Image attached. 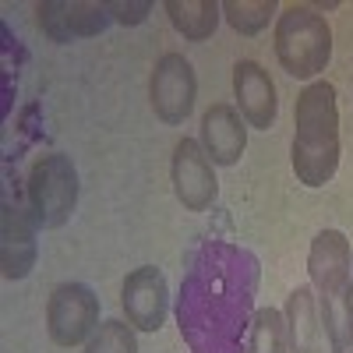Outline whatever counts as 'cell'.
Masks as SVG:
<instances>
[{"label": "cell", "instance_id": "19", "mask_svg": "<svg viewBox=\"0 0 353 353\" xmlns=\"http://www.w3.org/2000/svg\"><path fill=\"white\" fill-rule=\"evenodd\" d=\"M110 14L113 21H121V25H141L145 18H149L152 11V0H110Z\"/></svg>", "mask_w": 353, "mask_h": 353}, {"label": "cell", "instance_id": "17", "mask_svg": "<svg viewBox=\"0 0 353 353\" xmlns=\"http://www.w3.org/2000/svg\"><path fill=\"white\" fill-rule=\"evenodd\" d=\"M276 0H223V18L230 21L233 32L258 36L276 14Z\"/></svg>", "mask_w": 353, "mask_h": 353}, {"label": "cell", "instance_id": "15", "mask_svg": "<svg viewBox=\"0 0 353 353\" xmlns=\"http://www.w3.org/2000/svg\"><path fill=\"white\" fill-rule=\"evenodd\" d=\"M166 14L173 21V28L191 43H201L216 32V25L223 18V4L219 0H166Z\"/></svg>", "mask_w": 353, "mask_h": 353}, {"label": "cell", "instance_id": "14", "mask_svg": "<svg viewBox=\"0 0 353 353\" xmlns=\"http://www.w3.org/2000/svg\"><path fill=\"white\" fill-rule=\"evenodd\" d=\"M286 329H290V353H321L325 332H321L318 301L311 286H297L286 297Z\"/></svg>", "mask_w": 353, "mask_h": 353}, {"label": "cell", "instance_id": "16", "mask_svg": "<svg viewBox=\"0 0 353 353\" xmlns=\"http://www.w3.org/2000/svg\"><path fill=\"white\" fill-rule=\"evenodd\" d=\"M244 353H290V329H286V314L276 307H258L248 346Z\"/></svg>", "mask_w": 353, "mask_h": 353}, {"label": "cell", "instance_id": "11", "mask_svg": "<svg viewBox=\"0 0 353 353\" xmlns=\"http://www.w3.org/2000/svg\"><path fill=\"white\" fill-rule=\"evenodd\" d=\"M36 254L39 244L32 212L4 198V209H0V269H4V279H25L36 265Z\"/></svg>", "mask_w": 353, "mask_h": 353}, {"label": "cell", "instance_id": "10", "mask_svg": "<svg viewBox=\"0 0 353 353\" xmlns=\"http://www.w3.org/2000/svg\"><path fill=\"white\" fill-rule=\"evenodd\" d=\"M113 21L106 4H88V0H46L39 4V28L50 43H71L106 32Z\"/></svg>", "mask_w": 353, "mask_h": 353}, {"label": "cell", "instance_id": "20", "mask_svg": "<svg viewBox=\"0 0 353 353\" xmlns=\"http://www.w3.org/2000/svg\"><path fill=\"white\" fill-rule=\"evenodd\" d=\"M311 8H314V11H336L339 4H336V0H314Z\"/></svg>", "mask_w": 353, "mask_h": 353}, {"label": "cell", "instance_id": "2", "mask_svg": "<svg viewBox=\"0 0 353 353\" xmlns=\"http://www.w3.org/2000/svg\"><path fill=\"white\" fill-rule=\"evenodd\" d=\"M293 173L304 188H325L339 170V110L329 81H311L293 106Z\"/></svg>", "mask_w": 353, "mask_h": 353}, {"label": "cell", "instance_id": "1", "mask_svg": "<svg viewBox=\"0 0 353 353\" xmlns=\"http://www.w3.org/2000/svg\"><path fill=\"white\" fill-rule=\"evenodd\" d=\"M261 283L258 258L230 237H201L188 254L176 325L191 353H244Z\"/></svg>", "mask_w": 353, "mask_h": 353}, {"label": "cell", "instance_id": "12", "mask_svg": "<svg viewBox=\"0 0 353 353\" xmlns=\"http://www.w3.org/2000/svg\"><path fill=\"white\" fill-rule=\"evenodd\" d=\"M233 92H237L244 124H251L258 131H269L276 124V113H279L276 85L258 61H241L233 68Z\"/></svg>", "mask_w": 353, "mask_h": 353}, {"label": "cell", "instance_id": "9", "mask_svg": "<svg viewBox=\"0 0 353 353\" xmlns=\"http://www.w3.org/2000/svg\"><path fill=\"white\" fill-rule=\"evenodd\" d=\"M121 304H124V314H128V325L134 332H159L163 321H166V311H170L166 276L156 265L134 269L121 286Z\"/></svg>", "mask_w": 353, "mask_h": 353}, {"label": "cell", "instance_id": "7", "mask_svg": "<svg viewBox=\"0 0 353 353\" xmlns=\"http://www.w3.org/2000/svg\"><path fill=\"white\" fill-rule=\"evenodd\" d=\"M152 110L163 124H184L188 113L194 110V96H198V78L194 68L184 53H163L159 64L152 71Z\"/></svg>", "mask_w": 353, "mask_h": 353}, {"label": "cell", "instance_id": "6", "mask_svg": "<svg viewBox=\"0 0 353 353\" xmlns=\"http://www.w3.org/2000/svg\"><path fill=\"white\" fill-rule=\"evenodd\" d=\"M99 329V297L85 283H61L46 301V332L57 346H78Z\"/></svg>", "mask_w": 353, "mask_h": 353}, {"label": "cell", "instance_id": "4", "mask_svg": "<svg viewBox=\"0 0 353 353\" xmlns=\"http://www.w3.org/2000/svg\"><path fill=\"white\" fill-rule=\"evenodd\" d=\"M276 57L286 74L314 78L332 61V28L311 4H290L276 18Z\"/></svg>", "mask_w": 353, "mask_h": 353}, {"label": "cell", "instance_id": "8", "mask_svg": "<svg viewBox=\"0 0 353 353\" xmlns=\"http://www.w3.org/2000/svg\"><path fill=\"white\" fill-rule=\"evenodd\" d=\"M170 176H173V191H176V198H181V205L188 212L212 209V201L219 194V181H216L212 159L201 149V141H194V138L176 141Z\"/></svg>", "mask_w": 353, "mask_h": 353}, {"label": "cell", "instance_id": "5", "mask_svg": "<svg viewBox=\"0 0 353 353\" xmlns=\"http://www.w3.org/2000/svg\"><path fill=\"white\" fill-rule=\"evenodd\" d=\"M28 212H32L36 226L43 230H61L74 209H78V170L68 156L50 152L39 156L28 170Z\"/></svg>", "mask_w": 353, "mask_h": 353}, {"label": "cell", "instance_id": "13", "mask_svg": "<svg viewBox=\"0 0 353 353\" xmlns=\"http://www.w3.org/2000/svg\"><path fill=\"white\" fill-rule=\"evenodd\" d=\"M201 149L216 166L241 163L248 149V124L230 103H216L201 117Z\"/></svg>", "mask_w": 353, "mask_h": 353}, {"label": "cell", "instance_id": "18", "mask_svg": "<svg viewBox=\"0 0 353 353\" xmlns=\"http://www.w3.org/2000/svg\"><path fill=\"white\" fill-rule=\"evenodd\" d=\"M85 353H138V339H134V329L128 321H103V325L92 332Z\"/></svg>", "mask_w": 353, "mask_h": 353}, {"label": "cell", "instance_id": "3", "mask_svg": "<svg viewBox=\"0 0 353 353\" xmlns=\"http://www.w3.org/2000/svg\"><path fill=\"white\" fill-rule=\"evenodd\" d=\"M353 251L339 230H321L307 251V272L318 293L321 332L332 353L353 350Z\"/></svg>", "mask_w": 353, "mask_h": 353}, {"label": "cell", "instance_id": "21", "mask_svg": "<svg viewBox=\"0 0 353 353\" xmlns=\"http://www.w3.org/2000/svg\"><path fill=\"white\" fill-rule=\"evenodd\" d=\"M346 353H353V350H346Z\"/></svg>", "mask_w": 353, "mask_h": 353}]
</instances>
